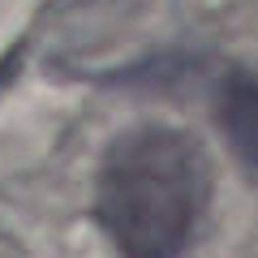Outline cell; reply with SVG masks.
<instances>
[{
	"instance_id": "obj_1",
	"label": "cell",
	"mask_w": 258,
	"mask_h": 258,
	"mask_svg": "<svg viewBox=\"0 0 258 258\" xmlns=\"http://www.w3.org/2000/svg\"><path fill=\"white\" fill-rule=\"evenodd\" d=\"M207 198L211 164L172 125L120 134L95 176V220L120 258H185Z\"/></svg>"
},
{
	"instance_id": "obj_2",
	"label": "cell",
	"mask_w": 258,
	"mask_h": 258,
	"mask_svg": "<svg viewBox=\"0 0 258 258\" xmlns=\"http://www.w3.org/2000/svg\"><path fill=\"white\" fill-rule=\"evenodd\" d=\"M220 125L241 164L258 176V74H232L220 91Z\"/></svg>"
}]
</instances>
